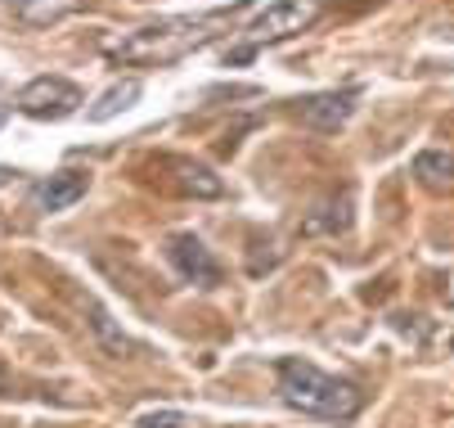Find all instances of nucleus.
Returning <instances> with one entry per match:
<instances>
[{"label": "nucleus", "instance_id": "39448f33", "mask_svg": "<svg viewBox=\"0 0 454 428\" xmlns=\"http://www.w3.org/2000/svg\"><path fill=\"white\" fill-rule=\"evenodd\" d=\"M153 171H158L153 180H158L162 190L184 194V199H221L225 194V180L212 167L193 162V158H158Z\"/></svg>", "mask_w": 454, "mask_h": 428}, {"label": "nucleus", "instance_id": "7ed1b4c3", "mask_svg": "<svg viewBox=\"0 0 454 428\" xmlns=\"http://www.w3.org/2000/svg\"><path fill=\"white\" fill-rule=\"evenodd\" d=\"M319 14H324V0H275V5H266L262 14L243 28V41L225 54V64L230 68L247 64V59L262 50V45H275V41H288V36L306 32Z\"/></svg>", "mask_w": 454, "mask_h": 428}, {"label": "nucleus", "instance_id": "f03ea898", "mask_svg": "<svg viewBox=\"0 0 454 428\" xmlns=\"http://www.w3.org/2000/svg\"><path fill=\"white\" fill-rule=\"evenodd\" d=\"M275 370H279V397H284V406H293V410H301V415L347 424V419H356L360 406H364V392H360L351 379L324 375L319 365H310V361H301V356H284Z\"/></svg>", "mask_w": 454, "mask_h": 428}, {"label": "nucleus", "instance_id": "6e6552de", "mask_svg": "<svg viewBox=\"0 0 454 428\" xmlns=\"http://www.w3.org/2000/svg\"><path fill=\"white\" fill-rule=\"evenodd\" d=\"M86 190H90V176L68 167V171H54V176L36 180V186H32V203L41 212H63V208H73L77 199H86Z\"/></svg>", "mask_w": 454, "mask_h": 428}, {"label": "nucleus", "instance_id": "4468645a", "mask_svg": "<svg viewBox=\"0 0 454 428\" xmlns=\"http://www.w3.org/2000/svg\"><path fill=\"white\" fill-rule=\"evenodd\" d=\"M140 428H184V415L180 410H153L140 419Z\"/></svg>", "mask_w": 454, "mask_h": 428}, {"label": "nucleus", "instance_id": "dca6fc26", "mask_svg": "<svg viewBox=\"0 0 454 428\" xmlns=\"http://www.w3.org/2000/svg\"><path fill=\"white\" fill-rule=\"evenodd\" d=\"M450 347H454V338H450Z\"/></svg>", "mask_w": 454, "mask_h": 428}, {"label": "nucleus", "instance_id": "9d476101", "mask_svg": "<svg viewBox=\"0 0 454 428\" xmlns=\"http://www.w3.org/2000/svg\"><path fill=\"white\" fill-rule=\"evenodd\" d=\"M414 176H419L423 190H436V194L454 190V154H445V149H423V154L414 158Z\"/></svg>", "mask_w": 454, "mask_h": 428}, {"label": "nucleus", "instance_id": "20e7f679", "mask_svg": "<svg viewBox=\"0 0 454 428\" xmlns=\"http://www.w3.org/2000/svg\"><path fill=\"white\" fill-rule=\"evenodd\" d=\"M82 108V91L68 77H32L19 91V113L36 117V122H59V117H73Z\"/></svg>", "mask_w": 454, "mask_h": 428}, {"label": "nucleus", "instance_id": "2eb2a0df", "mask_svg": "<svg viewBox=\"0 0 454 428\" xmlns=\"http://www.w3.org/2000/svg\"><path fill=\"white\" fill-rule=\"evenodd\" d=\"M0 122H5V104H0Z\"/></svg>", "mask_w": 454, "mask_h": 428}, {"label": "nucleus", "instance_id": "1a4fd4ad", "mask_svg": "<svg viewBox=\"0 0 454 428\" xmlns=\"http://www.w3.org/2000/svg\"><path fill=\"white\" fill-rule=\"evenodd\" d=\"M351 208H356L351 190L324 199L319 208H310V212L301 217V234H338V230H347V226H351Z\"/></svg>", "mask_w": 454, "mask_h": 428}, {"label": "nucleus", "instance_id": "0eeeda50", "mask_svg": "<svg viewBox=\"0 0 454 428\" xmlns=\"http://www.w3.org/2000/svg\"><path fill=\"white\" fill-rule=\"evenodd\" d=\"M356 104H360L356 86H347V91H319V95H306L297 104V122L310 127V131H338V127L351 122Z\"/></svg>", "mask_w": 454, "mask_h": 428}, {"label": "nucleus", "instance_id": "423d86ee", "mask_svg": "<svg viewBox=\"0 0 454 428\" xmlns=\"http://www.w3.org/2000/svg\"><path fill=\"white\" fill-rule=\"evenodd\" d=\"M167 262H171L189 284H199V289H216V284L225 280V271H221V262L212 258V249H207L199 234H189V230H180V234L167 239Z\"/></svg>", "mask_w": 454, "mask_h": 428}, {"label": "nucleus", "instance_id": "9b49d317", "mask_svg": "<svg viewBox=\"0 0 454 428\" xmlns=\"http://www.w3.org/2000/svg\"><path fill=\"white\" fill-rule=\"evenodd\" d=\"M82 5H86V0H14V14H19V23H27V28H50V23H59V19L77 14Z\"/></svg>", "mask_w": 454, "mask_h": 428}, {"label": "nucleus", "instance_id": "ddd939ff", "mask_svg": "<svg viewBox=\"0 0 454 428\" xmlns=\"http://www.w3.org/2000/svg\"><path fill=\"white\" fill-rule=\"evenodd\" d=\"M90 316H95L90 325H95L99 343H104V347H108L113 356H126V352H136V343H131V338H126V334H117V329H113V321H108V312H104V307H90Z\"/></svg>", "mask_w": 454, "mask_h": 428}, {"label": "nucleus", "instance_id": "f257e3e1", "mask_svg": "<svg viewBox=\"0 0 454 428\" xmlns=\"http://www.w3.org/2000/svg\"><path fill=\"white\" fill-rule=\"evenodd\" d=\"M243 14H247V0H234V5H221V10H207V14L158 19V23H145L136 32H121V36L104 41V54L113 59V64H121V68H167V64L189 59L193 50L212 45Z\"/></svg>", "mask_w": 454, "mask_h": 428}, {"label": "nucleus", "instance_id": "f8f14e48", "mask_svg": "<svg viewBox=\"0 0 454 428\" xmlns=\"http://www.w3.org/2000/svg\"><path fill=\"white\" fill-rule=\"evenodd\" d=\"M145 95V86L136 82V77H126V82H117V86H108L95 104H90V122H108V117H117V113H126V108H131L136 99Z\"/></svg>", "mask_w": 454, "mask_h": 428}]
</instances>
